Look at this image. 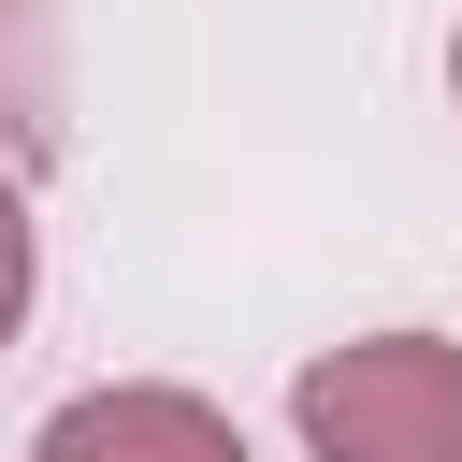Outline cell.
Here are the masks:
<instances>
[{"label":"cell","mask_w":462,"mask_h":462,"mask_svg":"<svg viewBox=\"0 0 462 462\" xmlns=\"http://www.w3.org/2000/svg\"><path fill=\"white\" fill-rule=\"evenodd\" d=\"M289 419L318 462H462V346L448 332H361L289 375Z\"/></svg>","instance_id":"1"},{"label":"cell","mask_w":462,"mask_h":462,"mask_svg":"<svg viewBox=\"0 0 462 462\" xmlns=\"http://www.w3.org/2000/svg\"><path fill=\"white\" fill-rule=\"evenodd\" d=\"M29 462H260V448H245L231 404H202L173 375H101L29 433Z\"/></svg>","instance_id":"2"},{"label":"cell","mask_w":462,"mask_h":462,"mask_svg":"<svg viewBox=\"0 0 462 462\" xmlns=\"http://www.w3.org/2000/svg\"><path fill=\"white\" fill-rule=\"evenodd\" d=\"M0 144L58 159V0H0Z\"/></svg>","instance_id":"3"},{"label":"cell","mask_w":462,"mask_h":462,"mask_svg":"<svg viewBox=\"0 0 462 462\" xmlns=\"http://www.w3.org/2000/svg\"><path fill=\"white\" fill-rule=\"evenodd\" d=\"M29 289H43V231H29V159H0V346L29 332Z\"/></svg>","instance_id":"4"},{"label":"cell","mask_w":462,"mask_h":462,"mask_svg":"<svg viewBox=\"0 0 462 462\" xmlns=\"http://www.w3.org/2000/svg\"><path fill=\"white\" fill-rule=\"evenodd\" d=\"M448 101H462V29H448Z\"/></svg>","instance_id":"5"}]
</instances>
